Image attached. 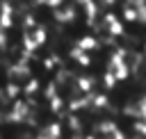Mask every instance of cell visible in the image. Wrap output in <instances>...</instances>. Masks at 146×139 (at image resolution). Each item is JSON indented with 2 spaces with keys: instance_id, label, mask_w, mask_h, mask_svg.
<instances>
[]
</instances>
